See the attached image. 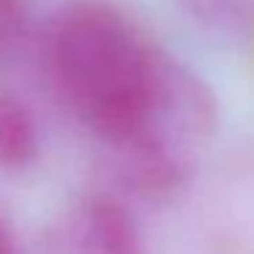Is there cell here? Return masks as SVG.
<instances>
[{
	"label": "cell",
	"mask_w": 254,
	"mask_h": 254,
	"mask_svg": "<svg viewBox=\"0 0 254 254\" xmlns=\"http://www.w3.org/2000/svg\"><path fill=\"white\" fill-rule=\"evenodd\" d=\"M50 90L104 145L118 181L161 199L186 186L216 131L205 79L115 0H63L36 39Z\"/></svg>",
	"instance_id": "1"
},
{
	"label": "cell",
	"mask_w": 254,
	"mask_h": 254,
	"mask_svg": "<svg viewBox=\"0 0 254 254\" xmlns=\"http://www.w3.org/2000/svg\"><path fill=\"white\" fill-rule=\"evenodd\" d=\"M58 254H148V243L137 216L121 199L93 194L63 219Z\"/></svg>",
	"instance_id": "2"
},
{
	"label": "cell",
	"mask_w": 254,
	"mask_h": 254,
	"mask_svg": "<svg viewBox=\"0 0 254 254\" xmlns=\"http://www.w3.org/2000/svg\"><path fill=\"white\" fill-rule=\"evenodd\" d=\"M41 134L33 110L19 96L0 90V170L17 172L39 159Z\"/></svg>",
	"instance_id": "3"
},
{
	"label": "cell",
	"mask_w": 254,
	"mask_h": 254,
	"mask_svg": "<svg viewBox=\"0 0 254 254\" xmlns=\"http://www.w3.org/2000/svg\"><path fill=\"white\" fill-rule=\"evenodd\" d=\"M178 6L208 36L227 41L254 39V0H178Z\"/></svg>",
	"instance_id": "4"
},
{
	"label": "cell",
	"mask_w": 254,
	"mask_h": 254,
	"mask_svg": "<svg viewBox=\"0 0 254 254\" xmlns=\"http://www.w3.org/2000/svg\"><path fill=\"white\" fill-rule=\"evenodd\" d=\"M25 33V0H0V61L22 44Z\"/></svg>",
	"instance_id": "5"
},
{
	"label": "cell",
	"mask_w": 254,
	"mask_h": 254,
	"mask_svg": "<svg viewBox=\"0 0 254 254\" xmlns=\"http://www.w3.org/2000/svg\"><path fill=\"white\" fill-rule=\"evenodd\" d=\"M0 254H22L17 243V235H14L11 224L6 221V216L0 213Z\"/></svg>",
	"instance_id": "6"
}]
</instances>
